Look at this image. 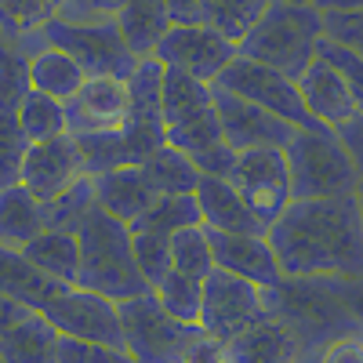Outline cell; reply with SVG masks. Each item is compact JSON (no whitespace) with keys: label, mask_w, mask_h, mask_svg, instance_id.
I'll return each instance as SVG.
<instances>
[{"label":"cell","mask_w":363,"mask_h":363,"mask_svg":"<svg viewBox=\"0 0 363 363\" xmlns=\"http://www.w3.org/2000/svg\"><path fill=\"white\" fill-rule=\"evenodd\" d=\"M269 244L287 280H363V211L356 196L291 200L269 225Z\"/></svg>","instance_id":"cell-1"},{"label":"cell","mask_w":363,"mask_h":363,"mask_svg":"<svg viewBox=\"0 0 363 363\" xmlns=\"http://www.w3.org/2000/svg\"><path fill=\"white\" fill-rule=\"evenodd\" d=\"M164 131L167 145L193 157L203 174L229 178L236 153L225 142L211 84H200L178 69H164Z\"/></svg>","instance_id":"cell-2"},{"label":"cell","mask_w":363,"mask_h":363,"mask_svg":"<svg viewBox=\"0 0 363 363\" xmlns=\"http://www.w3.org/2000/svg\"><path fill=\"white\" fill-rule=\"evenodd\" d=\"M77 138V135H73ZM87 171L106 174L116 167H142L157 149L167 145L164 131V66L157 58H142V66L131 77V116L116 135H95L77 138Z\"/></svg>","instance_id":"cell-3"},{"label":"cell","mask_w":363,"mask_h":363,"mask_svg":"<svg viewBox=\"0 0 363 363\" xmlns=\"http://www.w3.org/2000/svg\"><path fill=\"white\" fill-rule=\"evenodd\" d=\"M77 236H80V284L77 287L95 291L116 301V306L153 291L138 269L131 229L120 218H113L109 211L95 207Z\"/></svg>","instance_id":"cell-4"},{"label":"cell","mask_w":363,"mask_h":363,"mask_svg":"<svg viewBox=\"0 0 363 363\" xmlns=\"http://www.w3.org/2000/svg\"><path fill=\"white\" fill-rule=\"evenodd\" d=\"M327 37L323 11L313 4H291L277 0L269 15L255 26V33L240 44V55L255 58L262 66H272L287 77H301L320 55V40Z\"/></svg>","instance_id":"cell-5"},{"label":"cell","mask_w":363,"mask_h":363,"mask_svg":"<svg viewBox=\"0 0 363 363\" xmlns=\"http://www.w3.org/2000/svg\"><path fill=\"white\" fill-rule=\"evenodd\" d=\"M272 313H280L306 342L320 352L330 338L363 335V323L349 306L345 280H284L272 291Z\"/></svg>","instance_id":"cell-6"},{"label":"cell","mask_w":363,"mask_h":363,"mask_svg":"<svg viewBox=\"0 0 363 363\" xmlns=\"http://www.w3.org/2000/svg\"><path fill=\"white\" fill-rule=\"evenodd\" d=\"M284 153H287V167H291V196L294 200L356 196L363 186L342 135L323 124L298 128V135L291 138Z\"/></svg>","instance_id":"cell-7"},{"label":"cell","mask_w":363,"mask_h":363,"mask_svg":"<svg viewBox=\"0 0 363 363\" xmlns=\"http://www.w3.org/2000/svg\"><path fill=\"white\" fill-rule=\"evenodd\" d=\"M44 44L66 51L69 58L84 66L87 77H116V80H131L135 69L142 66V58L128 48L124 33L116 22H51L44 29Z\"/></svg>","instance_id":"cell-8"},{"label":"cell","mask_w":363,"mask_h":363,"mask_svg":"<svg viewBox=\"0 0 363 363\" xmlns=\"http://www.w3.org/2000/svg\"><path fill=\"white\" fill-rule=\"evenodd\" d=\"M120 323H124V349L135 356V363H182V352L200 330V323L174 320L153 291L120 301Z\"/></svg>","instance_id":"cell-9"},{"label":"cell","mask_w":363,"mask_h":363,"mask_svg":"<svg viewBox=\"0 0 363 363\" xmlns=\"http://www.w3.org/2000/svg\"><path fill=\"white\" fill-rule=\"evenodd\" d=\"M272 313V291L244 280L236 272L215 269L203 280V309H200V327L207 335H215L222 342L240 338L244 330L262 323Z\"/></svg>","instance_id":"cell-10"},{"label":"cell","mask_w":363,"mask_h":363,"mask_svg":"<svg viewBox=\"0 0 363 363\" xmlns=\"http://www.w3.org/2000/svg\"><path fill=\"white\" fill-rule=\"evenodd\" d=\"M215 87L284 116L294 128H316V120L309 116L306 99H301V91H298V80L280 73V69H272V66L255 62V58H247V55H236L233 66L218 77Z\"/></svg>","instance_id":"cell-11"},{"label":"cell","mask_w":363,"mask_h":363,"mask_svg":"<svg viewBox=\"0 0 363 363\" xmlns=\"http://www.w3.org/2000/svg\"><path fill=\"white\" fill-rule=\"evenodd\" d=\"M229 182H233V189H240V196L251 203V211L265 225L277 222L294 200L284 149H247V153H236Z\"/></svg>","instance_id":"cell-12"},{"label":"cell","mask_w":363,"mask_h":363,"mask_svg":"<svg viewBox=\"0 0 363 363\" xmlns=\"http://www.w3.org/2000/svg\"><path fill=\"white\" fill-rule=\"evenodd\" d=\"M240 55L236 44H229L222 33L200 26H174L171 33L164 37V44L157 48V62L164 69H178L200 84L215 87L218 77L233 66V58Z\"/></svg>","instance_id":"cell-13"},{"label":"cell","mask_w":363,"mask_h":363,"mask_svg":"<svg viewBox=\"0 0 363 363\" xmlns=\"http://www.w3.org/2000/svg\"><path fill=\"white\" fill-rule=\"evenodd\" d=\"M87 174H91L87 157H84V149H80V142L73 135L26 145L22 164H18V182L44 203L62 196L66 189H73Z\"/></svg>","instance_id":"cell-14"},{"label":"cell","mask_w":363,"mask_h":363,"mask_svg":"<svg viewBox=\"0 0 363 363\" xmlns=\"http://www.w3.org/2000/svg\"><path fill=\"white\" fill-rule=\"evenodd\" d=\"M44 316L58 327L62 338L77 342H99V345H120L124 349V323H120V306L95 291L69 287L58 301L44 309Z\"/></svg>","instance_id":"cell-15"},{"label":"cell","mask_w":363,"mask_h":363,"mask_svg":"<svg viewBox=\"0 0 363 363\" xmlns=\"http://www.w3.org/2000/svg\"><path fill=\"white\" fill-rule=\"evenodd\" d=\"M0 363H62L58 327L18 301H0Z\"/></svg>","instance_id":"cell-16"},{"label":"cell","mask_w":363,"mask_h":363,"mask_svg":"<svg viewBox=\"0 0 363 363\" xmlns=\"http://www.w3.org/2000/svg\"><path fill=\"white\" fill-rule=\"evenodd\" d=\"M66 113H69V135L77 138L116 135L131 116V80L87 77V84L66 102Z\"/></svg>","instance_id":"cell-17"},{"label":"cell","mask_w":363,"mask_h":363,"mask_svg":"<svg viewBox=\"0 0 363 363\" xmlns=\"http://www.w3.org/2000/svg\"><path fill=\"white\" fill-rule=\"evenodd\" d=\"M215 102L222 116V131L233 153H247V149H287L291 138L298 135L294 124H287L284 116L269 113L255 102H244L229 95V91L215 87Z\"/></svg>","instance_id":"cell-18"},{"label":"cell","mask_w":363,"mask_h":363,"mask_svg":"<svg viewBox=\"0 0 363 363\" xmlns=\"http://www.w3.org/2000/svg\"><path fill=\"white\" fill-rule=\"evenodd\" d=\"M211 247H215L218 269L236 272L244 280H255L269 291H277L287 280L277 262V251L269 244V233H211Z\"/></svg>","instance_id":"cell-19"},{"label":"cell","mask_w":363,"mask_h":363,"mask_svg":"<svg viewBox=\"0 0 363 363\" xmlns=\"http://www.w3.org/2000/svg\"><path fill=\"white\" fill-rule=\"evenodd\" d=\"M298 91H301V99H306L309 116L316 120V124L330 128V131H342L349 120L359 116L345 77L330 66L323 55H316V62L298 77Z\"/></svg>","instance_id":"cell-20"},{"label":"cell","mask_w":363,"mask_h":363,"mask_svg":"<svg viewBox=\"0 0 363 363\" xmlns=\"http://www.w3.org/2000/svg\"><path fill=\"white\" fill-rule=\"evenodd\" d=\"M306 356L313 352L280 313H269L262 323L229 342V363H301Z\"/></svg>","instance_id":"cell-21"},{"label":"cell","mask_w":363,"mask_h":363,"mask_svg":"<svg viewBox=\"0 0 363 363\" xmlns=\"http://www.w3.org/2000/svg\"><path fill=\"white\" fill-rule=\"evenodd\" d=\"M196 203H200L203 229L211 233H269V225L251 211V203L240 196V189H233L229 178L203 174L196 189Z\"/></svg>","instance_id":"cell-22"},{"label":"cell","mask_w":363,"mask_h":363,"mask_svg":"<svg viewBox=\"0 0 363 363\" xmlns=\"http://www.w3.org/2000/svg\"><path fill=\"white\" fill-rule=\"evenodd\" d=\"M69 287L73 284H62V280L48 277L44 269H37L18 247H4V269H0V291H4V298L18 301L26 309L44 313L51 301H58Z\"/></svg>","instance_id":"cell-23"},{"label":"cell","mask_w":363,"mask_h":363,"mask_svg":"<svg viewBox=\"0 0 363 363\" xmlns=\"http://www.w3.org/2000/svg\"><path fill=\"white\" fill-rule=\"evenodd\" d=\"M95 189H99V207L109 211L113 218H120L128 229L160 200L142 167H116V171L95 174Z\"/></svg>","instance_id":"cell-24"},{"label":"cell","mask_w":363,"mask_h":363,"mask_svg":"<svg viewBox=\"0 0 363 363\" xmlns=\"http://www.w3.org/2000/svg\"><path fill=\"white\" fill-rule=\"evenodd\" d=\"M116 26L138 58H157V48L174 29V18L167 0H128V8L116 15Z\"/></svg>","instance_id":"cell-25"},{"label":"cell","mask_w":363,"mask_h":363,"mask_svg":"<svg viewBox=\"0 0 363 363\" xmlns=\"http://www.w3.org/2000/svg\"><path fill=\"white\" fill-rule=\"evenodd\" d=\"M40 233H48L44 200H37L22 182L4 186V193H0V240H4V247H26Z\"/></svg>","instance_id":"cell-26"},{"label":"cell","mask_w":363,"mask_h":363,"mask_svg":"<svg viewBox=\"0 0 363 363\" xmlns=\"http://www.w3.org/2000/svg\"><path fill=\"white\" fill-rule=\"evenodd\" d=\"M29 84L40 95H51L58 102H69L77 91L87 84V73L77 58H69L58 48H40L33 58H29Z\"/></svg>","instance_id":"cell-27"},{"label":"cell","mask_w":363,"mask_h":363,"mask_svg":"<svg viewBox=\"0 0 363 363\" xmlns=\"http://www.w3.org/2000/svg\"><path fill=\"white\" fill-rule=\"evenodd\" d=\"M142 171L149 178V186L157 189V196H196L200 182H203V171L196 167V160L186 157L174 145L157 149V153L142 164Z\"/></svg>","instance_id":"cell-28"},{"label":"cell","mask_w":363,"mask_h":363,"mask_svg":"<svg viewBox=\"0 0 363 363\" xmlns=\"http://www.w3.org/2000/svg\"><path fill=\"white\" fill-rule=\"evenodd\" d=\"M37 269L62 284H80V236L77 233H40L18 247Z\"/></svg>","instance_id":"cell-29"},{"label":"cell","mask_w":363,"mask_h":363,"mask_svg":"<svg viewBox=\"0 0 363 363\" xmlns=\"http://www.w3.org/2000/svg\"><path fill=\"white\" fill-rule=\"evenodd\" d=\"M277 0H203V26L222 33L229 44H244Z\"/></svg>","instance_id":"cell-30"},{"label":"cell","mask_w":363,"mask_h":363,"mask_svg":"<svg viewBox=\"0 0 363 363\" xmlns=\"http://www.w3.org/2000/svg\"><path fill=\"white\" fill-rule=\"evenodd\" d=\"M15 128H18V135H22L26 145L62 138V135H69L66 102H58V99H51V95H40V91H29V95L22 99V106H18Z\"/></svg>","instance_id":"cell-31"},{"label":"cell","mask_w":363,"mask_h":363,"mask_svg":"<svg viewBox=\"0 0 363 363\" xmlns=\"http://www.w3.org/2000/svg\"><path fill=\"white\" fill-rule=\"evenodd\" d=\"M95 207H99L95 174H87L73 189H66L62 196L44 203V225H48V233H80V225L91 218Z\"/></svg>","instance_id":"cell-32"},{"label":"cell","mask_w":363,"mask_h":363,"mask_svg":"<svg viewBox=\"0 0 363 363\" xmlns=\"http://www.w3.org/2000/svg\"><path fill=\"white\" fill-rule=\"evenodd\" d=\"M66 11V0H0L4 37H40Z\"/></svg>","instance_id":"cell-33"},{"label":"cell","mask_w":363,"mask_h":363,"mask_svg":"<svg viewBox=\"0 0 363 363\" xmlns=\"http://www.w3.org/2000/svg\"><path fill=\"white\" fill-rule=\"evenodd\" d=\"M203 225L200 218V203L196 196H160L145 215L131 225V233H160V236H174L182 229Z\"/></svg>","instance_id":"cell-34"},{"label":"cell","mask_w":363,"mask_h":363,"mask_svg":"<svg viewBox=\"0 0 363 363\" xmlns=\"http://www.w3.org/2000/svg\"><path fill=\"white\" fill-rule=\"evenodd\" d=\"M171 255H174V269L186 272L193 280H207L215 272V247H211V233L203 225L182 229L171 236Z\"/></svg>","instance_id":"cell-35"},{"label":"cell","mask_w":363,"mask_h":363,"mask_svg":"<svg viewBox=\"0 0 363 363\" xmlns=\"http://www.w3.org/2000/svg\"><path fill=\"white\" fill-rule=\"evenodd\" d=\"M153 294L164 301V309L182 320V323H200V309H203V280H193L186 272L171 269L164 284L153 287Z\"/></svg>","instance_id":"cell-36"},{"label":"cell","mask_w":363,"mask_h":363,"mask_svg":"<svg viewBox=\"0 0 363 363\" xmlns=\"http://www.w3.org/2000/svg\"><path fill=\"white\" fill-rule=\"evenodd\" d=\"M135 236V258L142 277L149 280V287L164 284V277L174 269V255H171V236L160 233H131Z\"/></svg>","instance_id":"cell-37"},{"label":"cell","mask_w":363,"mask_h":363,"mask_svg":"<svg viewBox=\"0 0 363 363\" xmlns=\"http://www.w3.org/2000/svg\"><path fill=\"white\" fill-rule=\"evenodd\" d=\"M320 55H323L327 62L345 77V84H349V91H352V99H356V109L363 113V58H359V55H352L345 44L330 40V37H323V40H320Z\"/></svg>","instance_id":"cell-38"},{"label":"cell","mask_w":363,"mask_h":363,"mask_svg":"<svg viewBox=\"0 0 363 363\" xmlns=\"http://www.w3.org/2000/svg\"><path fill=\"white\" fill-rule=\"evenodd\" d=\"M62 363H135V356L128 349H120V345L62 338Z\"/></svg>","instance_id":"cell-39"},{"label":"cell","mask_w":363,"mask_h":363,"mask_svg":"<svg viewBox=\"0 0 363 363\" xmlns=\"http://www.w3.org/2000/svg\"><path fill=\"white\" fill-rule=\"evenodd\" d=\"M327 37L345 44L352 55L363 58V11H327L323 15Z\"/></svg>","instance_id":"cell-40"},{"label":"cell","mask_w":363,"mask_h":363,"mask_svg":"<svg viewBox=\"0 0 363 363\" xmlns=\"http://www.w3.org/2000/svg\"><path fill=\"white\" fill-rule=\"evenodd\" d=\"M128 8V0H66L62 22H116V15Z\"/></svg>","instance_id":"cell-41"},{"label":"cell","mask_w":363,"mask_h":363,"mask_svg":"<svg viewBox=\"0 0 363 363\" xmlns=\"http://www.w3.org/2000/svg\"><path fill=\"white\" fill-rule=\"evenodd\" d=\"M182 363H229V342L207 335L200 327L193 342L186 345V352H182Z\"/></svg>","instance_id":"cell-42"},{"label":"cell","mask_w":363,"mask_h":363,"mask_svg":"<svg viewBox=\"0 0 363 363\" xmlns=\"http://www.w3.org/2000/svg\"><path fill=\"white\" fill-rule=\"evenodd\" d=\"M316 363H363V335L330 338V342L316 352Z\"/></svg>","instance_id":"cell-43"},{"label":"cell","mask_w":363,"mask_h":363,"mask_svg":"<svg viewBox=\"0 0 363 363\" xmlns=\"http://www.w3.org/2000/svg\"><path fill=\"white\" fill-rule=\"evenodd\" d=\"M338 135H342L349 157H352V164H356V171H359V178H363V113H359L356 120H349Z\"/></svg>","instance_id":"cell-44"},{"label":"cell","mask_w":363,"mask_h":363,"mask_svg":"<svg viewBox=\"0 0 363 363\" xmlns=\"http://www.w3.org/2000/svg\"><path fill=\"white\" fill-rule=\"evenodd\" d=\"M174 26H200L203 22V0H167Z\"/></svg>","instance_id":"cell-45"},{"label":"cell","mask_w":363,"mask_h":363,"mask_svg":"<svg viewBox=\"0 0 363 363\" xmlns=\"http://www.w3.org/2000/svg\"><path fill=\"white\" fill-rule=\"evenodd\" d=\"M316 11H363V0H313Z\"/></svg>","instance_id":"cell-46"},{"label":"cell","mask_w":363,"mask_h":363,"mask_svg":"<svg viewBox=\"0 0 363 363\" xmlns=\"http://www.w3.org/2000/svg\"><path fill=\"white\" fill-rule=\"evenodd\" d=\"M356 200H359V211H363V186H359V193H356Z\"/></svg>","instance_id":"cell-47"},{"label":"cell","mask_w":363,"mask_h":363,"mask_svg":"<svg viewBox=\"0 0 363 363\" xmlns=\"http://www.w3.org/2000/svg\"><path fill=\"white\" fill-rule=\"evenodd\" d=\"M301 363H316V352H313V356H306V359H301Z\"/></svg>","instance_id":"cell-48"},{"label":"cell","mask_w":363,"mask_h":363,"mask_svg":"<svg viewBox=\"0 0 363 363\" xmlns=\"http://www.w3.org/2000/svg\"><path fill=\"white\" fill-rule=\"evenodd\" d=\"M291 4H313V0H291Z\"/></svg>","instance_id":"cell-49"}]
</instances>
